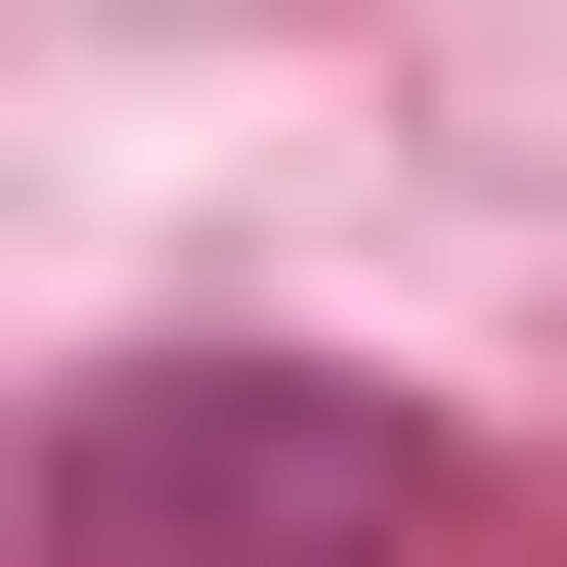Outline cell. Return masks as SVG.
<instances>
[{"label":"cell","mask_w":567,"mask_h":567,"mask_svg":"<svg viewBox=\"0 0 567 567\" xmlns=\"http://www.w3.org/2000/svg\"><path fill=\"white\" fill-rule=\"evenodd\" d=\"M481 436L436 393H306V350H175V393H44L0 436V567H436Z\"/></svg>","instance_id":"cell-1"}]
</instances>
